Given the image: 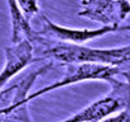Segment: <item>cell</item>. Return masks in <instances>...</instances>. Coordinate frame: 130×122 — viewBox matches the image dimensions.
Returning <instances> with one entry per match:
<instances>
[{
    "label": "cell",
    "mask_w": 130,
    "mask_h": 122,
    "mask_svg": "<svg viewBox=\"0 0 130 122\" xmlns=\"http://www.w3.org/2000/svg\"><path fill=\"white\" fill-rule=\"evenodd\" d=\"M47 55L57 61L71 62H96L115 65L130 61V45L116 48H91L82 45L59 42L47 50Z\"/></svg>",
    "instance_id": "6da1fadb"
},
{
    "label": "cell",
    "mask_w": 130,
    "mask_h": 122,
    "mask_svg": "<svg viewBox=\"0 0 130 122\" xmlns=\"http://www.w3.org/2000/svg\"><path fill=\"white\" fill-rule=\"evenodd\" d=\"M120 68L115 65H106V64H96V62H71L67 66L66 74L62 79L57 80L56 83L47 85L41 90L27 95L25 103L30 102L32 99H36L38 97H42L44 94L59 89L67 85H72L76 83H81L85 80H106L111 81L115 75L120 74Z\"/></svg>",
    "instance_id": "7a4b0ae2"
},
{
    "label": "cell",
    "mask_w": 130,
    "mask_h": 122,
    "mask_svg": "<svg viewBox=\"0 0 130 122\" xmlns=\"http://www.w3.org/2000/svg\"><path fill=\"white\" fill-rule=\"evenodd\" d=\"M41 18H42V24H43L41 35L51 37V38H54V40L59 41V42L76 43V45H81L86 41L105 36L107 33H114V32H118V31L119 32L130 31V24L129 26H119V24H116V26H102V27L95 28V29L67 28V27L53 23L49 18H47L43 14H41Z\"/></svg>",
    "instance_id": "3957f363"
},
{
    "label": "cell",
    "mask_w": 130,
    "mask_h": 122,
    "mask_svg": "<svg viewBox=\"0 0 130 122\" xmlns=\"http://www.w3.org/2000/svg\"><path fill=\"white\" fill-rule=\"evenodd\" d=\"M130 14L128 0H81L78 15L86 17L102 26H116Z\"/></svg>",
    "instance_id": "277c9868"
},
{
    "label": "cell",
    "mask_w": 130,
    "mask_h": 122,
    "mask_svg": "<svg viewBox=\"0 0 130 122\" xmlns=\"http://www.w3.org/2000/svg\"><path fill=\"white\" fill-rule=\"evenodd\" d=\"M33 59L34 47L29 38H20L5 47V65L0 71V89L13 76L33 62Z\"/></svg>",
    "instance_id": "5b68a950"
},
{
    "label": "cell",
    "mask_w": 130,
    "mask_h": 122,
    "mask_svg": "<svg viewBox=\"0 0 130 122\" xmlns=\"http://www.w3.org/2000/svg\"><path fill=\"white\" fill-rule=\"evenodd\" d=\"M126 103L124 102V99L118 94L105 95L93 101L73 116L61 122H100L104 118L114 115Z\"/></svg>",
    "instance_id": "8992f818"
},
{
    "label": "cell",
    "mask_w": 130,
    "mask_h": 122,
    "mask_svg": "<svg viewBox=\"0 0 130 122\" xmlns=\"http://www.w3.org/2000/svg\"><path fill=\"white\" fill-rule=\"evenodd\" d=\"M0 122H32L28 113L27 103H22L14 108L3 107L0 109Z\"/></svg>",
    "instance_id": "52a82bcc"
},
{
    "label": "cell",
    "mask_w": 130,
    "mask_h": 122,
    "mask_svg": "<svg viewBox=\"0 0 130 122\" xmlns=\"http://www.w3.org/2000/svg\"><path fill=\"white\" fill-rule=\"evenodd\" d=\"M15 1L18 4L20 13L23 14V17L27 20H29L33 15L39 14V12H41L38 0H15Z\"/></svg>",
    "instance_id": "ba28073f"
},
{
    "label": "cell",
    "mask_w": 130,
    "mask_h": 122,
    "mask_svg": "<svg viewBox=\"0 0 130 122\" xmlns=\"http://www.w3.org/2000/svg\"><path fill=\"white\" fill-rule=\"evenodd\" d=\"M102 122H130V113L128 111H123L121 113H119L114 117H110L107 120L104 118Z\"/></svg>",
    "instance_id": "9c48e42d"
},
{
    "label": "cell",
    "mask_w": 130,
    "mask_h": 122,
    "mask_svg": "<svg viewBox=\"0 0 130 122\" xmlns=\"http://www.w3.org/2000/svg\"><path fill=\"white\" fill-rule=\"evenodd\" d=\"M128 1H129V3H130V0H128Z\"/></svg>",
    "instance_id": "30bf717a"
}]
</instances>
